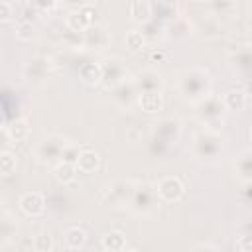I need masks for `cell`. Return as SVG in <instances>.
Listing matches in <instances>:
<instances>
[{
	"label": "cell",
	"instance_id": "6da1fadb",
	"mask_svg": "<svg viewBox=\"0 0 252 252\" xmlns=\"http://www.w3.org/2000/svg\"><path fill=\"white\" fill-rule=\"evenodd\" d=\"M177 87H179V93L183 98L197 104L211 94V77L205 69L193 67V69H187L179 75Z\"/></svg>",
	"mask_w": 252,
	"mask_h": 252
},
{
	"label": "cell",
	"instance_id": "7a4b0ae2",
	"mask_svg": "<svg viewBox=\"0 0 252 252\" xmlns=\"http://www.w3.org/2000/svg\"><path fill=\"white\" fill-rule=\"evenodd\" d=\"M136 191V183L130 179H114L106 183L100 189V199L110 205H120V203H130L132 195Z\"/></svg>",
	"mask_w": 252,
	"mask_h": 252
},
{
	"label": "cell",
	"instance_id": "3957f363",
	"mask_svg": "<svg viewBox=\"0 0 252 252\" xmlns=\"http://www.w3.org/2000/svg\"><path fill=\"white\" fill-rule=\"evenodd\" d=\"M94 16H96V10L93 4H81L79 8L71 10L65 18V26L67 30L71 32H77V33H85L89 28L94 26Z\"/></svg>",
	"mask_w": 252,
	"mask_h": 252
},
{
	"label": "cell",
	"instance_id": "277c9868",
	"mask_svg": "<svg viewBox=\"0 0 252 252\" xmlns=\"http://www.w3.org/2000/svg\"><path fill=\"white\" fill-rule=\"evenodd\" d=\"M183 193H185L183 181L175 175H165L156 183V195L163 203H175L183 197Z\"/></svg>",
	"mask_w": 252,
	"mask_h": 252
},
{
	"label": "cell",
	"instance_id": "5b68a950",
	"mask_svg": "<svg viewBox=\"0 0 252 252\" xmlns=\"http://www.w3.org/2000/svg\"><path fill=\"white\" fill-rule=\"evenodd\" d=\"M222 150V140L219 134H213V132H201L197 138H195V154L203 159H213L219 156V152Z\"/></svg>",
	"mask_w": 252,
	"mask_h": 252
},
{
	"label": "cell",
	"instance_id": "8992f818",
	"mask_svg": "<svg viewBox=\"0 0 252 252\" xmlns=\"http://www.w3.org/2000/svg\"><path fill=\"white\" fill-rule=\"evenodd\" d=\"M179 132H181V126H179V120L175 118H163L161 122L156 124V130H154V144H159L163 148L171 146L177 142L179 138Z\"/></svg>",
	"mask_w": 252,
	"mask_h": 252
},
{
	"label": "cell",
	"instance_id": "52a82bcc",
	"mask_svg": "<svg viewBox=\"0 0 252 252\" xmlns=\"http://www.w3.org/2000/svg\"><path fill=\"white\" fill-rule=\"evenodd\" d=\"M67 144L69 142H65L61 136H47L39 142V146L35 150V156L43 161H53V159L63 156V150H65Z\"/></svg>",
	"mask_w": 252,
	"mask_h": 252
},
{
	"label": "cell",
	"instance_id": "ba28073f",
	"mask_svg": "<svg viewBox=\"0 0 252 252\" xmlns=\"http://www.w3.org/2000/svg\"><path fill=\"white\" fill-rule=\"evenodd\" d=\"M128 73L124 69V65L118 59H108L106 63H102V83L106 85V89H116L122 83H126Z\"/></svg>",
	"mask_w": 252,
	"mask_h": 252
},
{
	"label": "cell",
	"instance_id": "9c48e42d",
	"mask_svg": "<svg viewBox=\"0 0 252 252\" xmlns=\"http://www.w3.org/2000/svg\"><path fill=\"white\" fill-rule=\"evenodd\" d=\"M156 199H158L156 189H152L150 185H142V187H136V191H134V195H132L128 207H130L134 213H148V211L154 209Z\"/></svg>",
	"mask_w": 252,
	"mask_h": 252
},
{
	"label": "cell",
	"instance_id": "30bf717a",
	"mask_svg": "<svg viewBox=\"0 0 252 252\" xmlns=\"http://www.w3.org/2000/svg\"><path fill=\"white\" fill-rule=\"evenodd\" d=\"M136 91L142 94V93H156V91H161V77L152 71V69H146V71H140L136 75V79H132Z\"/></svg>",
	"mask_w": 252,
	"mask_h": 252
},
{
	"label": "cell",
	"instance_id": "8fae6325",
	"mask_svg": "<svg viewBox=\"0 0 252 252\" xmlns=\"http://www.w3.org/2000/svg\"><path fill=\"white\" fill-rule=\"evenodd\" d=\"M20 209L22 213H26L28 217H39L45 213V199L41 193L37 191H30L26 195H22L20 199Z\"/></svg>",
	"mask_w": 252,
	"mask_h": 252
},
{
	"label": "cell",
	"instance_id": "7c38bea8",
	"mask_svg": "<svg viewBox=\"0 0 252 252\" xmlns=\"http://www.w3.org/2000/svg\"><path fill=\"white\" fill-rule=\"evenodd\" d=\"M197 108H199L197 112L203 118V122H207L211 118H219L220 116V112L224 108V102H222V98H219L215 94H209L207 98H203L201 102H197Z\"/></svg>",
	"mask_w": 252,
	"mask_h": 252
},
{
	"label": "cell",
	"instance_id": "4fadbf2b",
	"mask_svg": "<svg viewBox=\"0 0 252 252\" xmlns=\"http://www.w3.org/2000/svg\"><path fill=\"white\" fill-rule=\"evenodd\" d=\"M75 165H77V169H79L81 173H93V171H96L98 165H100V156H98V152L93 150V148H83Z\"/></svg>",
	"mask_w": 252,
	"mask_h": 252
},
{
	"label": "cell",
	"instance_id": "5bb4252c",
	"mask_svg": "<svg viewBox=\"0 0 252 252\" xmlns=\"http://www.w3.org/2000/svg\"><path fill=\"white\" fill-rule=\"evenodd\" d=\"M234 173L240 181L252 183V152L244 150L236 159H234Z\"/></svg>",
	"mask_w": 252,
	"mask_h": 252
},
{
	"label": "cell",
	"instance_id": "9a60e30c",
	"mask_svg": "<svg viewBox=\"0 0 252 252\" xmlns=\"http://www.w3.org/2000/svg\"><path fill=\"white\" fill-rule=\"evenodd\" d=\"M136 94H140V93L136 91L132 81H126V83H122L120 87L114 89V100L120 108H130L132 102L136 100Z\"/></svg>",
	"mask_w": 252,
	"mask_h": 252
},
{
	"label": "cell",
	"instance_id": "2e32d148",
	"mask_svg": "<svg viewBox=\"0 0 252 252\" xmlns=\"http://www.w3.org/2000/svg\"><path fill=\"white\" fill-rule=\"evenodd\" d=\"M79 79L85 85H98L102 83V65L94 61H87L79 67Z\"/></svg>",
	"mask_w": 252,
	"mask_h": 252
},
{
	"label": "cell",
	"instance_id": "e0dca14e",
	"mask_svg": "<svg viewBox=\"0 0 252 252\" xmlns=\"http://www.w3.org/2000/svg\"><path fill=\"white\" fill-rule=\"evenodd\" d=\"M128 10H130L132 20L142 22V24H148L154 16V4L148 0H134V2H130Z\"/></svg>",
	"mask_w": 252,
	"mask_h": 252
},
{
	"label": "cell",
	"instance_id": "ac0fdd59",
	"mask_svg": "<svg viewBox=\"0 0 252 252\" xmlns=\"http://www.w3.org/2000/svg\"><path fill=\"white\" fill-rule=\"evenodd\" d=\"M85 242H87V232L81 226H69V228H65V232H63V244H65V248L79 250V248L85 246Z\"/></svg>",
	"mask_w": 252,
	"mask_h": 252
},
{
	"label": "cell",
	"instance_id": "d6986e66",
	"mask_svg": "<svg viewBox=\"0 0 252 252\" xmlns=\"http://www.w3.org/2000/svg\"><path fill=\"white\" fill-rule=\"evenodd\" d=\"M138 104L144 112L148 114H154L158 110H161L163 106V96H161V91H156V93H142L138 96Z\"/></svg>",
	"mask_w": 252,
	"mask_h": 252
},
{
	"label": "cell",
	"instance_id": "ffe728a7",
	"mask_svg": "<svg viewBox=\"0 0 252 252\" xmlns=\"http://www.w3.org/2000/svg\"><path fill=\"white\" fill-rule=\"evenodd\" d=\"M191 30H193L191 22H189L187 18L177 16V18H173V20L169 22V26H167V37H173V39H183V37L191 35Z\"/></svg>",
	"mask_w": 252,
	"mask_h": 252
},
{
	"label": "cell",
	"instance_id": "44dd1931",
	"mask_svg": "<svg viewBox=\"0 0 252 252\" xmlns=\"http://www.w3.org/2000/svg\"><path fill=\"white\" fill-rule=\"evenodd\" d=\"M6 134L12 142H24L30 136V124L26 118H16L10 126H6Z\"/></svg>",
	"mask_w": 252,
	"mask_h": 252
},
{
	"label": "cell",
	"instance_id": "7402d4cb",
	"mask_svg": "<svg viewBox=\"0 0 252 252\" xmlns=\"http://www.w3.org/2000/svg\"><path fill=\"white\" fill-rule=\"evenodd\" d=\"M102 248L106 252H122L126 250V238L118 230H110L102 236Z\"/></svg>",
	"mask_w": 252,
	"mask_h": 252
},
{
	"label": "cell",
	"instance_id": "603a6c76",
	"mask_svg": "<svg viewBox=\"0 0 252 252\" xmlns=\"http://www.w3.org/2000/svg\"><path fill=\"white\" fill-rule=\"evenodd\" d=\"M222 102H224V108L238 112V110H242L246 106V93L240 91V89H232L222 96Z\"/></svg>",
	"mask_w": 252,
	"mask_h": 252
},
{
	"label": "cell",
	"instance_id": "cb8c5ba5",
	"mask_svg": "<svg viewBox=\"0 0 252 252\" xmlns=\"http://www.w3.org/2000/svg\"><path fill=\"white\" fill-rule=\"evenodd\" d=\"M53 173H55L57 181H61V183H73V181H75V177H77V173H79V169H77V165H75V163L59 161V163L55 165Z\"/></svg>",
	"mask_w": 252,
	"mask_h": 252
},
{
	"label": "cell",
	"instance_id": "d4e9b609",
	"mask_svg": "<svg viewBox=\"0 0 252 252\" xmlns=\"http://www.w3.org/2000/svg\"><path fill=\"white\" fill-rule=\"evenodd\" d=\"M85 41H87V45L102 47V45L108 41V35H106V32H104L102 28L93 26V28H89V30L85 32Z\"/></svg>",
	"mask_w": 252,
	"mask_h": 252
},
{
	"label": "cell",
	"instance_id": "484cf974",
	"mask_svg": "<svg viewBox=\"0 0 252 252\" xmlns=\"http://www.w3.org/2000/svg\"><path fill=\"white\" fill-rule=\"evenodd\" d=\"M232 61L240 71H252V49L244 47V49H236L232 53Z\"/></svg>",
	"mask_w": 252,
	"mask_h": 252
},
{
	"label": "cell",
	"instance_id": "4316f807",
	"mask_svg": "<svg viewBox=\"0 0 252 252\" xmlns=\"http://www.w3.org/2000/svg\"><path fill=\"white\" fill-rule=\"evenodd\" d=\"M124 41H126V47H128L130 51H140V49L146 45V35H144V32H140V30H130V32L126 33Z\"/></svg>",
	"mask_w": 252,
	"mask_h": 252
},
{
	"label": "cell",
	"instance_id": "83f0119b",
	"mask_svg": "<svg viewBox=\"0 0 252 252\" xmlns=\"http://www.w3.org/2000/svg\"><path fill=\"white\" fill-rule=\"evenodd\" d=\"M47 71H49V59H33L28 67V73L32 75V79H43Z\"/></svg>",
	"mask_w": 252,
	"mask_h": 252
},
{
	"label": "cell",
	"instance_id": "f1b7e54d",
	"mask_svg": "<svg viewBox=\"0 0 252 252\" xmlns=\"http://www.w3.org/2000/svg\"><path fill=\"white\" fill-rule=\"evenodd\" d=\"M16 165H18L16 156H14L10 150H4V152L0 154V171H2V175H10V173L16 169Z\"/></svg>",
	"mask_w": 252,
	"mask_h": 252
},
{
	"label": "cell",
	"instance_id": "f546056e",
	"mask_svg": "<svg viewBox=\"0 0 252 252\" xmlns=\"http://www.w3.org/2000/svg\"><path fill=\"white\" fill-rule=\"evenodd\" d=\"M33 248L37 250V252H51V248H53V238H51V234L49 232H39V234H35V238H33Z\"/></svg>",
	"mask_w": 252,
	"mask_h": 252
},
{
	"label": "cell",
	"instance_id": "4dcf8cb0",
	"mask_svg": "<svg viewBox=\"0 0 252 252\" xmlns=\"http://www.w3.org/2000/svg\"><path fill=\"white\" fill-rule=\"evenodd\" d=\"M63 41L69 45V47H85L87 41H85V33H77V32H71L67 30L63 33Z\"/></svg>",
	"mask_w": 252,
	"mask_h": 252
},
{
	"label": "cell",
	"instance_id": "1f68e13d",
	"mask_svg": "<svg viewBox=\"0 0 252 252\" xmlns=\"http://www.w3.org/2000/svg\"><path fill=\"white\" fill-rule=\"evenodd\" d=\"M32 35H33V26H32V22L22 20V22L16 24V37H20V39H32Z\"/></svg>",
	"mask_w": 252,
	"mask_h": 252
},
{
	"label": "cell",
	"instance_id": "d6a6232c",
	"mask_svg": "<svg viewBox=\"0 0 252 252\" xmlns=\"http://www.w3.org/2000/svg\"><path fill=\"white\" fill-rule=\"evenodd\" d=\"M12 236H16V224L8 217H4V220H2V242L8 244Z\"/></svg>",
	"mask_w": 252,
	"mask_h": 252
},
{
	"label": "cell",
	"instance_id": "836d02e7",
	"mask_svg": "<svg viewBox=\"0 0 252 252\" xmlns=\"http://www.w3.org/2000/svg\"><path fill=\"white\" fill-rule=\"evenodd\" d=\"M209 8L215 12L213 16H222L224 12L234 10V8H236V4H234V2H211V4H209Z\"/></svg>",
	"mask_w": 252,
	"mask_h": 252
},
{
	"label": "cell",
	"instance_id": "e575fe53",
	"mask_svg": "<svg viewBox=\"0 0 252 252\" xmlns=\"http://www.w3.org/2000/svg\"><path fill=\"white\" fill-rule=\"evenodd\" d=\"M238 248L240 252H252V232H246L238 238Z\"/></svg>",
	"mask_w": 252,
	"mask_h": 252
},
{
	"label": "cell",
	"instance_id": "d590c367",
	"mask_svg": "<svg viewBox=\"0 0 252 252\" xmlns=\"http://www.w3.org/2000/svg\"><path fill=\"white\" fill-rule=\"evenodd\" d=\"M10 16H14L12 14V4L10 2H0V18L2 20H8Z\"/></svg>",
	"mask_w": 252,
	"mask_h": 252
},
{
	"label": "cell",
	"instance_id": "8d00e7d4",
	"mask_svg": "<svg viewBox=\"0 0 252 252\" xmlns=\"http://www.w3.org/2000/svg\"><path fill=\"white\" fill-rule=\"evenodd\" d=\"M191 252H219V248L213 244H197V246H193Z\"/></svg>",
	"mask_w": 252,
	"mask_h": 252
},
{
	"label": "cell",
	"instance_id": "74e56055",
	"mask_svg": "<svg viewBox=\"0 0 252 252\" xmlns=\"http://www.w3.org/2000/svg\"><path fill=\"white\" fill-rule=\"evenodd\" d=\"M150 57H152V61H161V59L165 57V53H163V51H152Z\"/></svg>",
	"mask_w": 252,
	"mask_h": 252
},
{
	"label": "cell",
	"instance_id": "f35d334b",
	"mask_svg": "<svg viewBox=\"0 0 252 252\" xmlns=\"http://www.w3.org/2000/svg\"><path fill=\"white\" fill-rule=\"evenodd\" d=\"M244 93H246V94H252V81L246 85V91H244Z\"/></svg>",
	"mask_w": 252,
	"mask_h": 252
},
{
	"label": "cell",
	"instance_id": "ab89813d",
	"mask_svg": "<svg viewBox=\"0 0 252 252\" xmlns=\"http://www.w3.org/2000/svg\"><path fill=\"white\" fill-rule=\"evenodd\" d=\"M122 252H138V250H122Z\"/></svg>",
	"mask_w": 252,
	"mask_h": 252
},
{
	"label": "cell",
	"instance_id": "60d3db41",
	"mask_svg": "<svg viewBox=\"0 0 252 252\" xmlns=\"http://www.w3.org/2000/svg\"><path fill=\"white\" fill-rule=\"evenodd\" d=\"M250 140H252V130H250Z\"/></svg>",
	"mask_w": 252,
	"mask_h": 252
}]
</instances>
